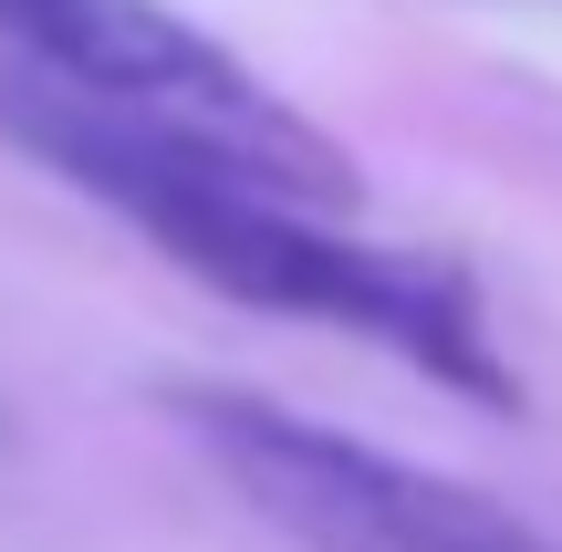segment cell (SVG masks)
<instances>
[{
  "label": "cell",
  "mask_w": 562,
  "mask_h": 552,
  "mask_svg": "<svg viewBox=\"0 0 562 552\" xmlns=\"http://www.w3.org/2000/svg\"><path fill=\"white\" fill-rule=\"evenodd\" d=\"M167 417L302 552H552L490 491L438 480L396 449H364V438L323 428L302 407H271L250 386H167Z\"/></svg>",
  "instance_id": "cell-3"
},
{
  "label": "cell",
  "mask_w": 562,
  "mask_h": 552,
  "mask_svg": "<svg viewBox=\"0 0 562 552\" xmlns=\"http://www.w3.org/2000/svg\"><path fill=\"white\" fill-rule=\"evenodd\" d=\"M0 136L32 146L53 178H74L94 209H115L136 240H157L188 282H209L240 313H292V324H334L385 345L396 365H417L427 386L469 396V407H521V375L490 345L480 282L438 250H396V240H355L334 229V209H302L281 188L240 178L220 157L146 136L136 115L74 94L63 74H0Z\"/></svg>",
  "instance_id": "cell-1"
},
{
  "label": "cell",
  "mask_w": 562,
  "mask_h": 552,
  "mask_svg": "<svg viewBox=\"0 0 562 552\" xmlns=\"http://www.w3.org/2000/svg\"><path fill=\"white\" fill-rule=\"evenodd\" d=\"M0 32L63 74L74 94L136 115L146 136L188 146V157H220L240 178L281 188L302 209H344L355 199V157H344L323 125H302L281 94L240 74L209 32H188L157 0H0Z\"/></svg>",
  "instance_id": "cell-2"
}]
</instances>
